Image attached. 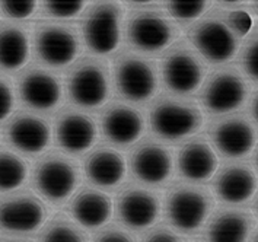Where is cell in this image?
Masks as SVG:
<instances>
[{"mask_svg":"<svg viewBox=\"0 0 258 242\" xmlns=\"http://www.w3.org/2000/svg\"><path fill=\"white\" fill-rule=\"evenodd\" d=\"M215 209L210 190L191 183H178L165 197V217L171 229L179 235L199 233Z\"/></svg>","mask_w":258,"mask_h":242,"instance_id":"6da1fadb","label":"cell"},{"mask_svg":"<svg viewBox=\"0 0 258 242\" xmlns=\"http://www.w3.org/2000/svg\"><path fill=\"white\" fill-rule=\"evenodd\" d=\"M18 94L28 108L38 112H53L63 102V83L44 68H28L18 78Z\"/></svg>","mask_w":258,"mask_h":242,"instance_id":"9a60e30c","label":"cell"},{"mask_svg":"<svg viewBox=\"0 0 258 242\" xmlns=\"http://www.w3.org/2000/svg\"><path fill=\"white\" fill-rule=\"evenodd\" d=\"M50 210L34 193L22 191L0 197V230L14 235L38 232L48 220Z\"/></svg>","mask_w":258,"mask_h":242,"instance_id":"8fae6325","label":"cell"},{"mask_svg":"<svg viewBox=\"0 0 258 242\" xmlns=\"http://www.w3.org/2000/svg\"><path fill=\"white\" fill-rule=\"evenodd\" d=\"M248 242H258L257 229H254V230H252V233H251V236H249V239H248Z\"/></svg>","mask_w":258,"mask_h":242,"instance_id":"ab89813d","label":"cell"},{"mask_svg":"<svg viewBox=\"0 0 258 242\" xmlns=\"http://www.w3.org/2000/svg\"><path fill=\"white\" fill-rule=\"evenodd\" d=\"M142 242H187V239L169 226L159 225L156 228L150 229Z\"/></svg>","mask_w":258,"mask_h":242,"instance_id":"e575fe53","label":"cell"},{"mask_svg":"<svg viewBox=\"0 0 258 242\" xmlns=\"http://www.w3.org/2000/svg\"><path fill=\"white\" fill-rule=\"evenodd\" d=\"M31 57V34L27 27L0 24V69L5 72L21 70Z\"/></svg>","mask_w":258,"mask_h":242,"instance_id":"d4e9b609","label":"cell"},{"mask_svg":"<svg viewBox=\"0 0 258 242\" xmlns=\"http://www.w3.org/2000/svg\"><path fill=\"white\" fill-rule=\"evenodd\" d=\"M83 171L91 184L105 190L121 186L127 175V162L118 150L109 146L94 149L83 163Z\"/></svg>","mask_w":258,"mask_h":242,"instance_id":"cb8c5ba5","label":"cell"},{"mask_svg":"<svg viewBox=\"0 0 258 242\" xmlns=\"http://www.w3.org/2000/svg\"><path fill=\"white\" fill-rule=\"evenodd\" d=\"M15 108L14 85L9 78L0 75V123L9 118Z\"/></svg>","mask_w":258,"mask_h":242,"instance_id":"d6a6232c","label":"cell"},{"mask_svg":"<svg viewBox=\"0 0 258 242\" xmlns=\"http://www.w3.org/2000/svg\"><path fill=\"white\" fill-rule=\"evenodd\" d=\"M258 95L257 91L254 89V92L251 95V98H249V107H248V112H249V117H251V123L257 127V121H258Z\"/></svg>","mask_w":258,"mask_h":242,"instance_id":"d590c367","label":"cell"},{"mask_svg":"<svg viewBox=\"0 0 258 242\" xmlns=\"http://www.w3.org/2000/svg\"><path fill=\"white\" fill-rule=\"evenodd\" d=\"M82 172L78 162L61 152H50L35 163L32 183L38 197L53 206H61L78 191Z\"/></svg>","mask_w":258,"mask_h":242,"instance_id":"3957f363","label":"cell"},{"mask_svg":"<svg viewBox=\"0 0 258 242\" xmlns=\"http://www.w3.org/2000/svg\"><path fill=\"white\" fill-rule=\"evenodd\" d=\"M209 136L219 153L228 159L248 156L257 143L255 126L244 115H228L210 126Z\"/></svg>","mask_w":258,"mask_h":242,"instance_id":"2e32d148","label":"cell"},{"mask_svg":"<svg viewBox=\"0 0 258 242\" xmlns=\"http://www.w3.org/2000/svg\"><path fill=\"white\" fill-rule=\"evenodd\" d=\"M27 161L18 153L0 149V193H12L21 189L28 179Z\"/></svg>","mask_w":258,"mask_h":242,"instance_id":"4316f807","label":"cell"},{"mask_svg":"<svg viewBox=\"0 0 258 242\" xmlns=\"http://www.w3.org/2000/svg\"><path fill=\"white\" fill-rule=\"evenodd\" d=\"M112 78L117 92L133 104H146L158 94L159 68L148 57L125 51L114 62Z\"/></svg>","mask_w":258,"mask_h":242,"instance_id":"5b68a950","label":"cell"},{"mask_svg":"<svg viewBox=\"0 0 258 242\" xmlns=\"http://www.w3.org/2000/svg\"><path fill=\"white\" fill-rule=\"evenodd\" d=\"M88 2H42L41 12L50 18L57 19H73L88 8Z\"/></svg>","mask_w":258,"mask_h":242,"instance_id":"f1b7e54d","label":"cell"},{"mask_svg":"<svg viewBox=\"0 0 258 242\" xmlns=\"http://www.w3.org/2000/svg\"><path fill=\"white\" fill-rule=\"evenodd\" d=\"M191 47L212 65H226L239 50V38L226 25L223 14L212 12L199 19L188 32Z\"/></svg>","mask_w":258,"mask_h":242,"instance_id":"9c48e42d","label":"cell"},{"mask_svg":"<svg viewBox=\"0 0 258 242\" xmlns=\"http://www.w3.org/2000/svg\"><path fill=\"white\" fill-rule=\"evenodd\" d=\"M203 120V112L196 102L171 95L159 96L149 109L152 132L166 142H181L199 133Z\"/></svg>","mask_w":258,"mask_h":242,"instance_id":"7a4b0ae2","label":"cell"},{"mask_svg":"<svg viewBox=\"0 0 258 242\" xmlns=\"http://www.w3.org/2000/svg\"><path fill=\"white\" fill-rule=\"evenodd\" d=\"M54 139L66 155H83L96 143L98 126L89 114L68 108L55 117Z\"/></svg>","mask_w":258,"mask_h":242,"instance_id":"e0dca14e","label":"cell"},{"mask_svg":"<svg viewBox=\"0 0 258 242\" xmlns=\"http://www.w3.org/2000/svg\"><path fill=\"white\" fill-rule=\"evenodd\" d=\"M241 68L244 75L249 81L257 82L258 79V41L257 34L254 32L248 41L244 44L241 58H239Z\"/></svg>","mask_w":258,"mask_h":242,"instance_id":"f546056e","label":"cell"},{"mask_svg":"<svg viewBox=\"0 0 258 242\" xmlns=\"http://www.w3.org/2000/svg\"><path fill=\"white\" fill-rule=\"evenodd\" d=\"M104 137L115 148L127 149L145 133V117L137 108L124 102H111L99 115Z\"/></svg>","mask_w":258,"mask_h":242,"instance_id":"ac0fdd59","label":"cell"},{"mask_svg":"<svg viewBox=\"0 0 258 242\" xmlns=\"http://www.w3.org/2000/svg\"><path fill=\"white\" fill-rule=\"evenodd\" d=\"M207 69L202 57L187 42H178L163 54L161 78L172 94L184 96L202 88Z\"/></svg>","mask_w":258,"mask_h":242,"instance_id":"30bf717a","label":"cell"},{"mask_svg":"<svg viewBox=\"0 0 258 242\" xmlns=\"http://www.w3.org/2000/svg\"><path fill=\"white\" fill-rule=\"evenodd\" d=\"M161 212V196L143 186H127L117 197V216L125 230H148L158 222Z\"/></svg>","mask_w":258,"mask_h":242,"instance_id":"5bb4252c","label":"cell"},{"mask_svg":"<svg viewBox=\"0 0 258 242\" xmlns=\"http://www.w3.org/2000/svg\"><path fill=\"white\" fill-rule=\"evenodd\" d=\"M124 5L128 6V8H133V9H146V8L150 9L155 5H159V2H152V0H143V2H140V0H132V2H124Z\"/></svg>","mask_w":258,"mask_h":242,"instance_id":"8d00e7d4","label":"cell"},{"mask_svg":"<svg viewBox=\"0 0 258 242\" xmlns=\"http://www.w3.org/2000/svg\"><path fill=\"white\" fill-rule=\"evenodd\" d=\"M244 5V2H218V6L223 8V9H228V12L229 11H236V9H242Z\"/></svg>","mask_w":258,"mask_h":242,"instance_id":"74e56055","label":"cell"},{"mask_svg":"<svg viewBox=\"0 0 258 242\" xmlns=\"http://www.w3.org/2000/svg\"><path fill=\"white\" fill-rule=\"evenodd\" d=\"M69 212L82 229L96 230L111 220L114 204L107 193L92 187H82L70 200Z\"/></svg>","mask_w":258,"mask_h":242,"instance_id":"7402d4cb","label":"cell"},{"mask_svg":"<svg viewBox=\"0 0 258 242\" xmlns=\"http://www.w3.org/2000/svg\"><path fill=\"white\" fill-rule=\"evenodd\" d=\"M0 9L8 18L24 21L31 18L38 9V2H0Z\"/></svg>","mask_w":258,"mask_h":242,"instance_id":"1f68e13d","label":"cell"},{"mask_svg":"<svg viewBox=\"0 0 258 242\" xmlns=\"http://www.w3.org/2000/svg\"><path fill=\"white\" fill-rule=\"evenodd\" d=\"M125 37L136 51L156 55L179 38V28L161 11L143 9L127 18Z\"/></svg>","mask_w":258,"mask_h":242,"instance_id":"8992f818","label":"cell"},{"mask_svg":"<svg viewBox=\"0 0 258 242\" xmlns=\"http://www.w3.org/2000/svg\"><path fill=\"white\" fill-rule=\"evenodd\" d=\"M166 11L172 21L181 24L197 22L202 16L209 12L212 8V2H166Z\"/></svg>","mask_w":258,"mask_h":242,"instance_id":"83f0119b","label":"cell"},{"mask_svg":"<svg viewBox=\"0 0 258 242\" xmlns=\"http://www.w3.org/2000/svg\"><path fill=\"white\" fill-rule=\"evenodd\" d=\"M223 19H225L226 25L229 27V29L238 38H242L245 35H248L252 29L251 15L242 11V9L229 11V12L223 14Z\"/></svg>","mask_w":258,"mask_h":242,"instance_id":"4dcf8cb0","label":"cell"},{"mask_svg":"<svg viewBox=\"0 0 258 242\" xmlns=\"http://www.w3.org/2000/svg\"><path fill=\"white\" fill-rule=\"evenodd\" d=\"M122 9L118 2H94L82 19L86 48L95 55L112 54L121 42Z\"/></svg>","mask_w":258,"mask_h":242,"instance_id":"52a82bcc","label":"cell"},{"mask_svg":"<svg viewBox=\"0 0 258 242\" xmlns=\"http://www.w3.org/2000/svg\"><path fill=\"white\" fill-rule=\"evenodd\" d=\"M174 152L156 139H143L130 153V171L149 187L166 186L174 176Z\"/></svg>","mask_w":258,"mask_h":242,"instance_id":"4fadbf2b","label":"cell"},{"mask_svg":"<svg viewBox=\"0 0 258 242\" xmlns=\"http://www.w3.org/2000/svg\"><path fill=\"white\" fill-rule=\"evenodd\" d=\"M248 85L242 73L235 68H222L204 82L200 102L212 115L229 114L242 107L248 98Z\"/></svg>","mask_w":258,"mask_h":242,"instance_id":"7c38bea8","label":"cell"},{"mask_svg":"<svg viewBox=\"0 0 258 242\" xmlns=\"http://www.w3.org/2000/svg\"><path fill=\"white\" fill-rule=\"evenodd\" d=\"M177 166L179 175L191 184L206 183L216 174L219 156L206 139L194 137L178 150Z\"/></svg>","mask_w":258,"mask_h":242,"instance_id":"44dd1931","label":"cell"},{"mask_svg":"<svg viewBox=\"0 0 258 242\" xmlns=\"http://www.w3.org/2000/svg\"><path fill=\"white\" fill-rule=\"evenodd\" d=\"M38 242H89V236L72 217L58 213L40 229Z\"/></svg>","mask_w":258,"mask_h":242,"instance_id":"484cf974","label":"cell"},{"mask_svg":"<svg viewBox=\"0 0 258 242\" xmlns=\"http://www.w3.org/2000/svg\"><path fill=\"white\" fill-rule=\"evenodd\" d=\"M81 51V35L75 25L44 22L34 31V53L47 68H69L78 60Z\"/></svg>","mask_w":258,"mask_h":242,"instance_id":"ba28073f","label":"cell"},{"mask_svg":"<svg viewBox=\"0 0 258 242\" xmlns=\"http://www.w3.org/2000/svg\"><path fill=\"white\" fill-rule=\"evenodd\" d=\"M5 139L25 155H41L51 142V126L38 114L21 111L5 127Z\"/></svg>","mask_w":258,"mask_h":242,"instance_id":"d6986e66","label":"cell"},{"mask_svg":"<svg viewBox=\"0 0 258 242\" xmlns=\"http://www.w3.org/2000/svg\"><path fill=\"white\" fill-rule=\"evenodd\" d=\"M213 190L219 200L238 206L249 202L257 191L255 169L242 162L228 163L215 174Z\"/></svg>","mask_w":258,"mask_h":242,"instance_id":"ffe728a7","label":"cell"},{"mask_svg":"<svg viewBox=\"0 0 258 242\" xmlns=\"http://www.w3.org/2000/svg\"><path fill=\"white\" fill-rule=\"evenodd\" d=\"M254 229V217L251 212L225 207L209 217L204 228V241L248 242Z\"/></svg>","mask_w":258,"mask_h":242,"instance_id":"603a6c76","label":"cell"},{"mask_svg":"<svg viewBox=\"0 0 258 242\" xmlns=\"http://www.w3.org/2000/svg\"><path fill=\"white\" fill-rule=\"evenodd\" d=\"M0 242H32L27 238H16V236H6V238H0Z\"/></svg>","mask_w":258,"mask_h":242,"instance_id":"f35d334b","label":"cell"},{"mask_svg":"<svg viewBox=\"0 0 258 242\" xmlns=\"http://www.w3.org/2000/svg\"><path fill=\"white\" fill-rule=\"evenodd\" d=\"M92 242H136L128 230L120 228L118 225H111L99 230L94 236Z\"/></svg>","mask_w":258,"mask_h":242,"instance_id":"836d02e7","label":"cell"},{"mask_svg":"<svg viewBox=\"0 0 258 242\" xmlns=\"http://www.w3.org/2000/svg\"><path fill=\"white\" fill-rule=\"evenodd\" d=\"M69 99L82 109L101 108L111 95V72L107 60L86 55L78 60L66 78Z\"/></svg>","mask_w":258,"mask_h":242,"instance_id":"277c9868","label":"cell"}]
</instances>
